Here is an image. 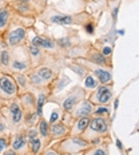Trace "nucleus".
<instances>
[{
    "label": "nucleus",
    "mask_w": 139,
    "mask_h": 155,
    "mask_svg": "<svg viewBox=\"0 0 139 155\" xmlns=\"http://www.w3.org/2000/svg\"><path fill=\"white\" fill-rule=\"evenodd\" d=\"M66 60L62 54L48 52L46 62L40 66L32 68L27 74L28 80L32 88H46L54 82V79L59 75L60 68L64 66Z\"/></svg>",
    "instance_id": "obj_1"
},
{
    "label": "nucleus",
    "mask_w": 139,
    "mask_h": 155,
    "mask_svg": "<svg viewBox=\"0 0 139 155\" xmlns=\"http://www.w3.org/2000/svg\"><path fill=\"white\" fill-rule=\"evenodd\" d=\"M36 20L47 25H84L86 23L94 20V18L87 11L78 12V14H63L58 11L54 4L48 3L46 9L38 16Z\"/></svg>",
    "instance_id": "obj_2"
},
{
    "label": "nucleus",
    "mask_w": 139,
    "mask_h": 155,
    "mask_svg": "<svg viewBox=\"0 0 139 155\" xmlns=\"http://www.w3.org/2000/svg\"><path fill=\"white\" fill-rule=\"evenodd\" d=\"M80 137L90 142L91 146L99 144L106 139L110 140V119L102 116H91L88 126Z\"/></svg>",
    "instance_id": "obj_3"
},
{
    "label": "nucleus",
    "mask_w": 139,
    "mask_h": 155,
    "mask_svg": "<svg viewBox=\"0 0 139 155\" xmlns=\"http://www.w3.org/2000/svg\"><path fill=\"white\" fill-rule=\"evenodd\" d=\"M90 147H91V143L84 140L82 137L68 135V137L63 138V139L56 140L51 148L58 151L60 155H75V154H83Z\"/></svg>",
    "instance_id": "obj_4"
},
{
    "label": "nucleus",
    "mask_w": 139,
    "mask_h": 155,
    "mask_svg": "<svg viewBox=\"0 0 139 155\" xmlns=\"http://www.w3.org/2000/svg\"><path fill=\"white\" fill-rule=\"evenodd\" d=\"M84 98H87V91L83 87L75 86L71 90H68L66 94H63V95H58V96L51 95L48 102H55L63 112H71V110Z\"/></svg>",
    "instance_id": "obj_5"
},
{
    "label": "nucleus",
    "mask_w": 139,
    "mask_h": 155,
    "mask_svg": "<svg viewBox=\"0 0 139 155\" xmlns=\"http://www.w3.org/2000/svg\"><path fill=\"white\" fill-rule=\"evenodd\" d=\"M9 74H25L32 70V64L27 47L19 46L11 48V60H9Z\"/></svg>",
    "instance_id": "obj_6"
},
{
    "label": "nucleus",
    "mask_w": 139,
    "mask_h": 155,
    "mask_svg": "<svg viewBox=\"0 0 139 155\" xmlns=\"http://www.w3.org/2000/svg\"><path fill=\"white\" fill-rule=\"evenodd\" d=\"M2 115L4 119H7L11 124V127L16 128V131L23 128V110L20 107V103H19L18 98L12 99L9 102H5L2 106Z\"/></svg>",
    "instance_id": "obj_7"
},
{
    "label": "nucleus",
    "mask_w": 139,
    "mask_h": 155,
    "mask_svg": "<svg viewBox=\"0 0 139 155\" xmlns=\"http://www.w3.org/2000/svg\"><path fill=\"white\" fill-rule=\"evenodd\" d=\"M19 96V88L12 74L0 72V99L4 102H9Z\"/></svg>",
    "instance_id": "obj_8"
},
{
    "label": "nucleus",
    "mask_w": 139,
    "mask_h": 155,
    "mask_svg": "<svg viewBox=\"0 0 139 155\" xmlns=\"http://www.w3.org/2000/svg\"><path fill=\"white\" fill-rule=\"evenodd\" d=\"M112 98H114L112 84H99L87 96V99L94 106H108L110 102L112 101Z\"/></svg>",
    "instance_id": "obj_9"
},
{
    "label": "nucleus",
    "mask_w": 139,
    "mask_h": 155,
    "mask_svg": "<svg viewBox=\"0 0 139 155\" xmlns=\"http://www.w3.org/2000/svg\"><path fill=\"white\" fill-rule=\"evenodd\" d=\"M28 44L35 46L38 48H41L46 52H52V54H62L60 48L56 44V39L51 38V36H46V35H39L35 34L30 40H27Z\"/></svg>",
    "instance_id": "obj_10"
},
{
    "label": "nucleus",
    "mask_w": 139,
    "mask_h": 155,
    "mask_svg": "<svg viewBox=\"0 0 139 155\" xmlns=\"http://www.w3.org/2000/svg\"><path fill=\"white\" fill-rule=\"evenodd\" d=\"M9 147L18 154H25L28 153V139H27V128H20L11 134V143Z\"/></svg>",
    "instance_id": "obj_11"
},
{
    "label": "nucleus",
    "mask_w": 139,
    "mask_h": 155,
    "mask_svg": "<svg viewBox=\"0 0 139 155\" xmlns=\"http://www.w3.org/2000/svg\"><path fill=\"white\" fill-rule=\"evenodd\" d=\"M83 59L88 60V62H91L94 64H98V66H101V67H106V68H111V66H112L111 59L106 58L104 55H103L95 46H92V44H90V47L87 48Z\"/></svg>",
    "instance_id": "obj_12"
},
{
    "label": "nucleus",
    "mask_w": 139,
    "mask_h": 155,
    "mask_svg": "<svg viewBox=\"0 0 139 155\" xmlns=\"http://www.w3.org/2000/svg\"><path fill=\"white\" fill-rule=\"evenodd\" d=\"M27 139H28V150L34 155H39L44 150L43 140L39 137V132L36 127L27 128Z\"/></svg>",
    "instance_id": "obj_13"
},
{
    "label": "nucleus",
    "mask_w": 139,
    "mask_h": 155,
    "mask_svg": "<svg viewBox=\"0 0 139 155\" xmlns=\"http://www.w3.org/2000/svg\"><path fill=\"white\" fill-rule=\"evenodd\" d=\"M94 107H95V106H94L87 98H84L83 101H80L75 107L71 110L70 114H71V116H72V119L84 118V116H91L92 111H94Z\"/></svg>",
    "instance_id": "obj_14"
},
{
    "label": "nucleus",
    "mask_w": 139,
    "mask_h": 155,
    "mask_svg": "<svg viewBox=\"0 0 139 155\" xmlns=\"http://www.w3.org/2000/svg\"><path fill=\"white\" fill-rule=\"evenodd\" d=\"M14 16H15V11L8 4H5L4 7L0 8V38L8 30Z\"/></svg>",
    "instance_id": "obj_15"
},
{
    "label": "nucleus",
    "mask_w": 139,
    "mask_h": 155,
    "mask_svg": "<svg viewBox=\"0 0 139 155\" xmlns=\"http://www.w3.org/2000/svg\"><path fill=\"white\" fill-rule=\"evenodd\" d=\"M25 47H27V51H28V55H30V59H31V64H32V68H35V67L40 66V64H43L46 62V58H47V54L44 50H41V48H38L35 46H31V44H25Z\"/></svg>",
    "instance_id": "obj_16"
},
{
    "label": "nucleus",
    "mask_w": 139,
    "mask_h": 155,
    "mask_svg": "<svg viewBox=\"0 0 139 155\" xmlns=\"http://www.w3.org/2000/svg\"><path fill=\"white\" fill-rule=\"evenodd\" d=\"M70 135V127L66 126L63 122H55V123L50 124V137H51V142L54 140H59L63 138L68 137Z\"/></svg>",
    "instance_id": "obj_17"
},
{
    "label": "nucleus",
    "mask_w": 139,
    "mask_h": 155,
    "mask_svg": "<svg viewBox=\"0 0 139 155\" xmlns=\"http://www.w3.org/2000/svg\"><path fill=\"white\" fill-rule=\"evenodd\" d=\"M18 101L20 103V107L24 111H32L36 110V95L32 91H25L18 96Z\"/></svg>",
    "instance_id": "obj_18"
},
{
    "label": "nucleus",
    "mask_w": 139,
    "mask_h": 155,
    "mask_svg": "<svg viewBox=\"0 0 139 155\" xmlns=\"http://www.w3.org/2000/svg\"><path fill=\"white\" fill-rule=\"evenodd\" d=\"M36 130L39 132V137L43 140L44 148H47L48 144L51 143V137H50V123H48V120L44 119V116H41V118L39 119V122L36 124Z\"/></svg>",
    "instance_id": "obj_19"
},
{
    "label": "nucleus",
    "mask_w": 139,
    "mask_h": 155,
    "mask_svg": "<svg viewBox=\"0 0 139 155\" xmlns=\"http://www.w3.org/2000/svg\"><path fill=\"white\" fill-rule=\"evenodd\" d=\"M38 90V95H36V112L38 115L43 116V107L46 103H48V99L51 96V90L46 87V88H35Z\"/></svg>",
    "instance_id": "obj_20"
},
{
    "label": "nucleus",
    "mask_w": 139,
    "mask_h": 155,
    "mask_svg": "<svg viewBox=\"0 0 139 155\" xmlns=\"http://www.w3.org/2000/svg\"><path fill=\"white\" fill-rule=\"evenodd\" d=\"M68 83H71V79L67 75H64V74L59 72V75L54 79V82L50 84L48 88L51 90V95H56V94H59L62 90L66 87Z\"/></svg>",
    "instance_id": "obj_21"
},
{
    "label": "nucleus",
    "mask_w": 139,
    "mask_h": 155,
    "mask_svg": "<svg viewBox=\"0 0 139 155\" xmlns=\"http://www.w3.org/2000/svg\"><path fill=\"white\" fill-rule=\"evenodd\" d=\"M90 118L91 116H84V118H78L72 122L70 127V135H74V137H80L83 134V131L87 128V126L90 123Z\"/></svg>",
    "instance_id": "obj_22"
},
{
    "label": "nucleus",
    "mask_w": 139,
    "mask_h": 155,
    "mask_svg": "<svg viewBox=\"0 0 139 155\" xmlns=\"http://www.w3.org/2000/svg\"><path fill=\"white\" fill-rule=\"evenodd\" d=\"M12 76H14L16 86L19 88V95L25 91H30V88H32L30 84V80H28V76L25 74H12Z\"/></svg>",
    "instance_id": "obj_23"
},
{
    "label": "nucleus",
    "mask_w": 139,
    "mask_h": 155,
    "mask_svg": "<svg viewBox=\"0 0 139 155\" xmlns=\"http://www.w3.org/2000/svg\"><path fill=\"white\" fill-rule=\"evenodd\" d=\"M40 116L38 115L36 110H32V111H24L23 112V126L25 128H32L36 127Z\"/></svg>",
    "instance_id": "obj_24"
},
{
    "label": "nucleus",
    "mask_w": 139,
    "mask_h": 155,
    "mask_svg": "<svg viewBox=\"0 0 139 155\" xmlns=\"http://www.w3.org/2000/svg\"><path fill=\"white\" fill-rule=\"evenodd\" d=\"M108 143L110 142H107V140L101 142L99 144L91 146L82 155H108Z\"/></svg>",
    "instance_id": "obj_25"
},
{
    "label": "nucleus",
    "mask_w": 139,
    "mask_h": 155,
    "mask_svg": "<svg viewBox=\"0 0 139 155\" xmlns=\"http://www.w3.org/2000/svg\"><path fill=\"white\" fill-rule=\"evenodd\" d=\"M9 2H20V3H28L32 7L38 11V14L40 15L41 12L46 9V7L48 5V0H5V3Z\"/></svg>",
    "instance_id": "obj_26"
},
{
    "label": "nucleus",
    "mask_w": 139,
    "mask_h": 155,
    "mask_svg": "<svg viewBox=\"0 0 139 155\" xmlns=\"http://www.w3.org/2000/svg\"><path fill=\"white\" fill-rule=\"evenodd\" d=\"M110 107L108 106H95L91 116H102V118H108L110 119Z\"/></svg>",
    "instance_id": "obj_27"
},
{
    "label": "nucleus",
    "mask_w": 139,
    "mask_h": 155,
    "mask_svg": "<svg viewBox=\"0 0 139 155\" xmlns=\"http://www.w3.org/2000/svg\"><path fill=\"white\" fill-rule=\"evenodd\" d=\"M99 86V82L96 80V78L92 75V74H87L86 78H84V90L87 91V90H92L94 88H96V87Z\"/></svg>",
    "instance_id": "obj_28"
},
{
    "label": "nucleus",
    "mask_w": 139,
    "mask_h": 155,
    "mask_svg": "<svg viewBox=\"0 0 139 155\" xmlns=\"http://www.w3.org/2000/svg\"><path fill=\"white\" fill-rule=\"evenodd\" d=\"M9 143H11V134L0 135V151H5L9 148Z\"/></svg>",
    "instance_id": "obj_29"
},
{
    "label": "nucleus",
    "mask_w": 139,
    "mask_h": 155,
    "mask_svg": "<svg viewBox=\"0 0 139 155\" xmlns=\"http://www.w3.org/2000/svg\"><path fill=\"white\" fill-rule=\"evenodd\" d=\"M84 30H86V32L87 34H90V35H92L94 34V28H95V24H94V20H91V21H88V23H86L84 25Z\"/></svg>",
    "instance_id": "obj_30"
},
{
    "label": "nucleus",
    "mask_w": 139,
    "mask_h": 155,
    "mask_svg": "<svg viewBox=\"0 0 139 155\" xmlns=\"http://www.w3.org/2000/svg\"><path fill=\"white\" fill-rule=\"evenodd\" d=\"M39 155H60V154L58 153V151H55L54 148L50 147V148H46V150H43Z\"/></svg>",
    "instance_id": "obj_31"
},
{
    "label": "nucleus",
    "mask_w": 139,
    "mask_h": 155,
    "mask_svg": "<svg viewBox=\"0 0 139 155\" xmlns=\"http://www.w3.org/2000/svg\"><path fill=\"white\" fill-rule=\"evenodd\" d=\"M59 120V110H55V111L51 114V119H50V122L48 123H55V122H58Z\"/></svg>",
    "instance_id": "obj_32"
},
{
    "label": "nucleus",
    "mask_w": 139,
    "mask_h": 155,
    "mask_svg": "<svg viewBox=\"0 0 139 155\" xmlns=\"http://www.w3.org/2000/svg\"><path fill=\"white\" fill-rule=\"evenodd\" d=\"M5 128H7V123H5V119L2 115L0 116V134H3L5 131Z\"/></svg>",
    "instance_id": "obj_33"
},
{
    "label": "nucleus",
    "mask_w": 139,
    "mask_h": 155,
    "mask_svg": "<svg viewBox=\"0 0 139 155\" xmlns=\"http://www.w3.org/2000/svg\"><path fill=\"white\" fill-rule=\"evenodd\" d=\"M90 2L95 3V4H96V5H99V7H106V5L108 4L107 0H90Z\"/></svg>",
    "instance_id": "obj_34"
},
{
    "label": "nucleus",
    "mask_w": 139,
    "mask_h": 155,
    "mask_svg": "<svg viewBox=\"0 0 139 155\" xmlns=\"http://www.w3.org/2000/svg\"><path fill=\"white\" fill-rule=\"evenodd\" d=\"M5 4H7V3H5V0H0V8H2V7H4Z\"/></svg>",
    "instance_id": "obj_35"
},
{
    "label": "nucleus",
    "mask_w": 139,
    "mask_h": 155,
    "mask_svg": "<svg viewBox=\"0 0 139 155\" xmlns=\"http://www.w3.org/2000/svg\"><path fill=\"white\" fill-rule=\"evenodd\" d=\"M4 103H5L4 101H2V99H0V107H2V106H3V104H4Z\"/></svg>",
    "instance_id": "obj_36"
},
{
    "label": "nucleus",
    "mask_w": 139,
    "mask_h": 155,
    "mask_svg": "<svg viewBox=\"0 0 139 155\" xmlns=\"http://www.w3.org/2000/svg\"><path fill=\"white\" fill-rule=\"evenodd\" d=\"M115 2H118V0H107V3H115Z\"/></svg>",
    "instance_id": "obj_37"
},
{
    "label": "nucleus",
    "mask_w": 139,
    "mask_h": 155,
    "mask_svg": "<svg viewBox=\"0 0 139 155\" xmlns=\"http://www.w3.org/2000/svg\"><path fill=\"white\" fill-rule=\"evenodd\" d=\"M22 155H34L32 153H30V151H28V153H25V154H22Z\"/></svg>",
    "instance_id": "obj_38"
},
{
    "label": "nucleus",
    "mask_w": 139,
    "mask_h": 155,
    "mask_svg": "<svg viewBox=\"0 0 139 155\" xmlns=\"http://www.w3.org/2000/svg\"><path fill=\"white\" fill-rule=\"evenodd\" d=\"M0 47H2V38H0Z\"/></svg>",
    "instance_id": "obj_39"
}]
</instances>
